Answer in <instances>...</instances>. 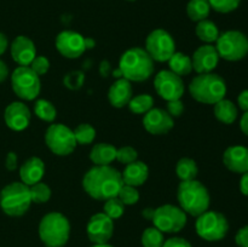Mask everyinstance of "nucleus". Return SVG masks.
Wrapping results in <instances>:
<instances>
[{"instance_id":"nucleus-22","label":"nucleus","mask_w":248,"mask_h":247,"mask_svg":"<svg viewBox=\"0 0 248 247\" xmlns=\"http://www.w3.org/2000/svg\"><path fill=\"white\" fill-rule=\"evenodd\" d=\"M45 174V164L38 156H31L27 159L19 167V178L22 183L31 186L41 182Z\"/></svg>"},{"instance_id":"nucleus-9","label":"nucleus","mask_w":248,"mask_h":247,"mask_svg":"<svg viewBox=\"0 0 248 247\" xmlns=\"http://www.w3.org/2000/svg\"><path fill=\"white\" fill-rule=\"evenodd\" d=\"M11 87L15 94L23 101H34L40 93V77L29 65H18L11 74Z\"/></svg>"},{"instance_id":"nucleus-48","label":"nucleus","mask_w":248,"mask_h":247,"mask_svg":"<svg viewBox=\"0 0 248 247\" xmlns=\"http://www.w3.org/2000/svg\"><path fill=\"white\" fill-rule=\"evenodd\" d=\"M7 75H9V67H7L4 61L0 60V84L6 80Z\"/></svg>"},{"instance_id":"nucleus-45","label":"nucleus","mask_w":248,"mask_h":247,"mask_svg":"<svg viewBox=\"0 0 248 247\" xmlns=\"http://www.w3.org/2000/svg\"><path fill=\"white\" fill-rule=\"evenodd\" d=\"M237 104L240 109L244 111H248V90H244L237 97Z\"/></svg>"},{"instance_id":"nucleus-28","label":"nucleus","mask_w":248,"mask_h":247,"mask_svg":"<svg viewBox=\"0 0 248 247\" xmlns=\"http://www.w3.org/2000/svg\"><path fill=\"white\" fill-rule=\"evenodd\" d=\"M211 12V5L208 0H190L186 5L188 17L194 22L206 19Z\"/></svg>"},{"instance_id":"nucleus-41","label":"nucleus","mask_w":248,"mask_h":247,"mask_svg":"<svg viewBox=\"0 0 248 247\" xmlns=\"http://www.w3.org/2000/svg\"><path fill=\"white\" fill-rule=\"evenodd\" d=\"M166 111L172 118H179L184 113V103L182 99H174V101L167 102Z\"/></svg>"},{"instance_id":"nucleus-23","label":"nucleus","mask_w":248,"mask_h":247,"mask_svg":"<svg viewBox=\"0 0 248 247\" xmlns=\"http://www.w3.org/2000/svg\"><path fill=\"white\" fill-rule=\"evenodd\" d=\"M121 177H123L124 184L137 188L147 182L148 177H149V167L147 166L145 162L136 160V161L126 165L124 172H121Z\"/></svg>"},{"instance_id":"nucleus-36","label":"nucleus","mask_w":248,"mask_h":247,"mask_svg":"<svg viewBox=\"0 0 248 247\" xmlns=\"http://www.w3.org/2000/svg\"><path fill=\"white\" fill-rule=\"evenodd\" d=\"M118 198L120 199V201L125 206L135 205V203H137L140 201V191L137 190L136 186L124 184L121 186L120 191H119Z\"/></svg>"},{"instance_id":"nucleus-30","label":"nucleus","mask_w":248,"mask_h":247,"mask_svg":"<svg viewBox=\"0 0 248 247\" xmlns=\"http://www.w3.org/2000/svg\"><path fill=\"white\" fill-rule=\"evenodd\" d=\"M34 113L40 120L53 123L57 118V109L47 99H38L34 103Z\"/></svg>"},{"instance_id":"nucleus-7","label":"nucleus","mask_w":248,"mask_h":247,"mask_svg":"<svg viewBox=\"0 0 248 247\" xmlns=\"http://www.w3.org/2000/svg\"><path fill=\"white\" fill-rule=\"evenodd\" d=\"M195 230L205 241H220L229 232V222L223 213L207 210L196 217Z\"/></svg>"},{"instance_id":"nucleus-32","label":"nucleus","mask_w":248,"mask_h":247,"mask_svg":"<svg viewBox=\"0 0 248 247\" xmlns=\"http://www.w3.org/2000/svg\"><path fill=\"white\" fill-rule=\"evenodd\" d=\"M143 247H162L165 242L164 232H160L157 228L150 227L143 232L140 237Z\"/></svg>"},{"instance_id":"nucleus-10","label":"nucleus","mask_w":248,"mask_h":247,"mask_svg":"<svg viewBox=\"0 0 248 247\" xmlns=\"http://www.w3.org/2000/svg\"><path fill=\"white\" fill-rule=\"evenodd\" d=\"M45 143L48 149L58 156L70 155L78 143L73 130L63 124H51L45 132Z\"/></svg>"},{"instance_id":"nucleus-14","label":"nucleus","mask_w":248,"mask_h":247,"mask_svg":"<svg viewBox=\"0 0 248 247\" xmlns=\"http://www.w3.org/2000/svg\"><path fill=\"white\" fill-rule=\"evenodd\" d=\"M86 232L92 244H108L114 234V220L103 212L96 213L90 218Z\"/></svg>"},{"instance_id":"nucleus-11","label":"nucleus","mask_w":248,"mask_h":247,"mask_svg":"<svg viewBox=\"0 0 248 247\" xmlns=\"http://www.w3.org/2000/svg\"><path fill=\"white\" fill-rule=\"evenodd\" d=\"M186 220H188L186 213L179 206L165 203L155 208L152 222L160 232L174 234L184 229Z\"/></svg>"},{"instance_id":"nucleus-51","label":"nucleus","mask_w":248,"mask_h":247,"mask_svg":"<svg viewBox=\"0 0 248 247\" xmlns=\"http://www.w3.org/2000/svg\"><path fill=\"white\" fill-rule=\"evenodd\" d=\"M154 211H155V208L147 207V208H144V210L142 211V216L145 218V219L152 220L153 219V216H154Z\"/></svg>"},{"instance_id":"nucleus-20","label":"nucleus","mask_w":248,"mask_h":247,"mask_svg":"<svg viewBox=\"0 0 248 247\" xmlns=\"http://www.w3.org/2000/svg\"><path fill=\"white\" fill-rule=\"evenodd\" d=\"M223 164L234 173H245L248 171V148L244 145H232L225 149Z\"/></svg>"},{"instance_id":"nucleus-39","label":"nucleus","mask_w":248,"mask_h":247,"mask_svg":"<svg viewBox=\"0 0 248 247\" xmlns=\"http://www.w3.org/2000/svg\"><path fill=\"white\" fill-rule=\"evenodd\" d=\"M138 159L137 150L133 147L126 145V147H121L116 150V160L123 165H128L131 162L136 161Z\"/></svg>"},{"instance_id":"nucleus-24","label":"nucleus","mask_w":248,"mask_h":247,"mask_svg":"<svg viewBox=\"0 0 248 247\" xmlns=\"http://www.w3.org/2000/svg\"><path fill=\"white\" fill-rule=\"evenodd\" d=\"M116 148L109 143H97L90 152V160L94 166H108L116 160Z\"/></svg>"},{"instance_id":"nucleus-12","label":"nucleus","mask_w":248,"mask_h":247,"mask_svg":"<svg viewBox=\"0 0 248 247\" xmlns=\"http://www.w3.org/2000/svg\"><path fill=\"white\" fill-rule=\"evenodd\" d=\"M144 50L154 62H167L176 52V43L173 36L167 31L155 29L147 36Z\"/></svg>"},{"instance_id":"nucleus-42","label":"nucleus","mask_w":248,"mask_h":247,"mask_svg":"<svg viewBox=\"0 0 248 247\" xmlns=\"http://www.w3.org/2000/svg\"><path fill=\"white\" fill-rule=\"evenodd\" d=\"M162 247H193L188 240L183 239V237H171L169 240H165Z\"/></svg>"},{"instance_id":"nucleus-2","label":"nucleus","mask_w":248,"mask_h":247,"mask_svg":"<svg viewBox=\"0 0 248 247\" xmlns=\"http://www.w3.org/2000/svg\"><path fill=\"white\" fill-rule=\"evenodd\" d=\"M177 200L179 207L189 216L199 217L210 208L211 196L208 189L201 182H181L177 189Z\"/></svg>"},{"instance_id":"nucleus-29","label":"nucleus","mask_w":248,"mask_h":247,"mask_svg":"<svg viewBox=\"0 0 248 247\" xmlns=\"http://www.w3.org/2000/svg\"><path fill=\"white\" fill-rule=\"evenodd\" d=\"M198 172V165L190 157H182V159L178 160L176 165V173L177 177L181 179V182L196 179Z\"/></svg>"},{"instance_id":"nucleus-8","label":"nucleus","mask_w":248,"mask_h":247,"mask_svg":"<svg viewBox=\"0 0 248 247\" xmlns=\"http://www.w3.org/2000/svg\"><path fill=\"white\" fill-rule=\"evenodd\" d=\"M219 58L230 62L244 60L248 53V38L239 31H228L219 34L216 41Z\"/></svg>"},{"instance_id":"nucleus-37","label":"nucleus","mask_w":248,"mask_h":247,"mask_svg":"<svg viewBox=\"0 0 248 247\" xmlns=\"http://www.w3.org/2000/svg\"><path fill=\"white\" fill-rule=\"evenodd\" d=\"M85 81L84 73L80 70H72L63 77V85L69 90H79L81 89Z\"/></svg>"},{"instance_id":"nucleus-17","label":"nucleus","mask_w":248,"mask_h":247,"mask_svg":"<svg viewBox=\"0 0 248 247\" xmlns=\"http://www.w3.org/2000/svg\"><path fill=\"white\" fill-rule=\"evenodd\" d=\"M218 62H219V55L216 50V46L211 44H205L198 47L191 56L193 70H195L198 74L212 73L217 68Z\"/></svg>"},{"instance_id":"nucleus-35","label":"nucleus","mask_w":248,"mask_h":247,"mask_svg":"<svg viewBox=\"0 0 248 247\" xmlns=\"http://www.w3.org/2000/svg\"><path fill=\"white\" fill-rule=\"evenodd\" d=\"M103 213L108 216L111 219H118L121 216L125 213V205L120 201V199L116 196V198H111L109 200L104 201L103 206Z\"/></svg>"},{"instance_id":"nucleus-21","label":"nucleus","mask_w":248,"mask_h":247,"mask_svg":"<svg viewBox=\"0 0 248 247\" xmlns=\"http://www.w3.org/2000/svg\"><path fill=\"white\" fill-rule=\"evenodd\" d=\"M133 97V89L132 84L130 80L121 77L116 79L115 82H113L108 91V99L109 103L114 108H124L130 103L131 98Z\"/></svg>"},{"instance_id":"nucleus-34","label":"nucleus","mask_w":248,"mask_h":247,"mask_svg":"<svg viewBox=\"0 0 248 247\" xmlns=\"http://www.w3.org/2000/svg\"><path fill=\"white\" fill-rule=\"evenodd\" d=\"M31 189V202L35 203H45L51 199V189L44 182H38L29 186Z\"/></svg>"},{"instance_id":"nucleus-16","label":"nucleus","mask_w":248,"mask_h":247,"mask_svg":"<svg viewBox=\"0 0 248 247\" xmlns=\"http://www.w3.org/2000/svg\"><path fill=\"white\" fill-rule=\"evenodd\" d=\"M143 126L145 130L154 136L166 135L173 128V118L165 109L152 108L143 118Z\"/></svg>"},{"instance_id":"nucleus-25","label":"nucleus","mask_w":248,"mask_h":247,"mask_svg":"<svg viewBox=\"0 0 248 247\" xmlns=\"http://www.w3.org/2000/svg\"><path fill=\"white\" fill-rule=\"evenodd\" d=\"M213 113H215L217 120L220 121L222 124H225V125H230V124L235 123L237 115H239L237 107L232 101L225 98L220 99L219 102L215 104Z\"/></svg>"},{"instance_id":"nucleus-47","label":"nucleus","mask_w":248,"mask_h":247,"mask_svg":"<svg viewBox=\"0 0 248 247\" xmlns=\"http://www.w3.org/2000/svg\"><path fill=\"white\" fill-rule=\"evenodd\" d=\"M110 73H111L110 63H109L108 61H102L101 64H99V74H101L102 77H107Z\"/></svg>"},{"instance_id":"nucleus-6","label":"nucleus","mask_w":248,"mask_h":247,"mask_svg":"<svg viewBox=\"0 0 248 247\" xmlns=\"http://www.w3.org/2000/svg\"><path fill=\"white\" fill-rule=\"evenodd\" d=\"M31 205V189L22 182H12L0 190V207L10 217H21Z\"/></svg>"},{"instance_id":"nucleus-19","label":"nucleus","mask_w":248,"mask_h":247,"mask_svg":"<svg viewBox=\"0 0 248 247\" xmlns=\"http://www.w3.org/2000/svg\"><path fill=\"white\" fill-rule=\"evenodd\" d=\"M11 57L18 65H31L36 56V48L33 40L26 35H18L10 45Z\"/></svg>"},{"instance_id":"nucleus-5","label":"nucleus","mask_w":248,"mask_h":247,"mask_svg":"<svg viewBox=\"0 0 248 247\" xmlns=\"http://www.w3.org/2000/svg\"><path fill=\"white\" fill-rule=\"evenodd\" d=\"M39 236L46 247H63L70 236V223L61 212L46 213L39 223Z\"/></svg>"},{"instance_id":"nucleus-53","label":"nucleus","mask_w":248,"mask_h":247,"mask_svg":"<svg viewBox=\"0 0 248 247\" xmlns=\"http://www.w3.org/2000/svg\"><path fill=\"white\" fill-rule=\"evenodd\" d=\"M113 77H115V79H121V77H124L123 73H121V70L119 69V68H118V69L113 70Z\"/></svg>"},{"instance_id":"nucleus-38","label":"nucleus","mask_w":248,"mask_h":247,"mask_svg":"<svg viewBox=\"0 0 248 247\" xmlns=\"http://www.w3.org/2000/svg\"><path fill=\"white\" fill-rule=\"evenodd\" d=\"M211 9L220 14H229L239 7L241 0H208Z\"/></svg>"},{"instance_id":"nucleus-13","label":"nucleus","mask_w":248,"mask_h":247,"mask_svg":"<svg viewBox=\"0 0 248 247\" xmlns=\"http://www.w3.org/2000/svg\"><path fill=\"white\" fill-rule=\"evenodd\" d=\"M154 87L156 93L166 102L181 99L186 91L182 77L174 74L170 69L161 70L155 75Z\"/></svg>"},{"instance_id":"nucleus-46","label":"nucleus","mask_w":248,"mask_h":247,"mask_svg":"<svg viewBox=\"0 0 248 247\" xmlns=\"http://www.w3.org/2000/svg\"><path fill=\"white\" fill-rule=\"evenodd\" d=\"M240 191L245 196H248V171L242 173L241 179H240Z\"/></svg>"},{"instance_id":"nucleus-4","label":"nucleus","mask_w":248,"mask_h":247,"mask_svg":"<svg viewBox=\"0 0 248 247\" xmlns=\"http://www.w3.org/2000/svg\"><path fill=\"white\" fill-rule=\"evenodd\" d=\"M189 92L196 102L215 106L227 94V82L216 73L198 74L189 84Z\"/></svg>"},{"instance_id":"nucleus-18","label":"nucleus","mask_w":248,"mask_h":247,"mask_svg":"<svg viewBox=\"0 0 248 247\" xmlns=\"http://www.w3.org/2000/svg\"><path fill=\"white\" fill-rule=\"evenodd\" d=\"M31 114L27 104L23 102H12L5 108L4 120L5 124L12 131L26 130L31 123Z\"/></svg>"},{"instance_id":"nucleus-44","label":"nucleus","mask_w":248,"mask_h":247,"mask_svg":"<svg viewBox=\"0 0 248 247\" xmlns=\"http://www.w3.org/2000/svg\"><path fill=\"white\" fill-rule=\"evenodd\" d=\"M17 166H18V157H17L16 153H7L6 159H5V167H6L7 171H15V170H17Z\"/></svg>"},{"instance_id":"nucleus-33","label":"nucleus","mask_w":248,"mask_h":247,"mask_svg":"<svg viewBox=\"0 0 248 247\" xmlns=\"http://www.w3.org/2000/svg\"><path fill=\"white\" fill-rule=\"evenodd\" d=\"M78 144H91L96 138V128L90 124H80L73 130Z\"/></svg>"},{"instance_id":"nucleus-31","label":"nucleus","mask_w":248,"mask_h":247,"mask_svg":"<svg viewBox=\"0 0 248 247\" xmlns=\"http://www.w3.org/2000/svg\"><path fill=\"white\" fill-rule=\"evenodd\" d=\"M130 110L135 114H145L154 108V98L148 93L137 94L132 97L130 103L127 104Z\"/></svg>"},{"instance_id":"nucleus-26","label":"nucleus","mask_w":248,"mask_h":247,"mask_svg":"<svg viewBox=\"0 0 248 247\" xmlns=\"http://www.w3.org/2000/svg\"><path fill=\"white\" fill-rule=\"evenodd\" d=\"M169 67L171 72L179 77L189 75L193 72V63H191V57L182 52H174L169 61Z\"/></svg>"},{"instance_id":"nucleus-50","label":"nucleus","mask_w":248,"mask_h":247,"mask_svg":"<svg viewBox=\"0 0 248 247\" xmlns=\"http://www.w3.org/2000/svg\"><path fill=\"white\" fill-rule=\"evenodd\" d=\"M7 47H9V40H7V36L5 35L4 33L0 31V56H1L2 53H5V51L7 50Z\"/></svg>"},{"instance_id":"nucleus-43","label":"nucleus","mask_w":248,"mask_h":247,"mask_svg":"<svg viewBox=\"0 0 248 247\" xmlns=\"http://www.w3.org/2000/svg\"><path fill=\"white\" fill-rule=\"evenodd\" d=\"M235 242L239 247H248V225H245L235 235Z\"/></svg>"},{"instance_id":"nucleus-1","label":"nucleus","mask_w":248,"mask_h":247,"mask_svg":"<svg viewBox=\"0 0 248 247\" xmlns=\"http://www.w3.org/2000/svg\"><path fill=\"white\" fill-rule=\"evenodd\" d=\"M124 185L121 172L108 166H93L85 173L82 188L85 193L98 201H107L116 198Z\"/></svg>"},{"instance_id":"nucleus-55","label":"nucleus","mask_w":248,"mask_h":247,"mask_svg":"<svg viewBox=\"0 0 248 247\" xmlns=\"http://www.w3.org/2000/svg\"><path fill=\"white\" fill-rule=\"evenodd\" d=\"M127 1H136V0H127Z\"/></svg>"},{"instance_id":"nucleus-54","label":"nucleus","mask_w":248,"mask_h":247,"mask_svg":"<svg viewBox=\"0 0 248 247\" xmlns=\"http://www.w3.org/2000/svg\"><path fill=\"white\" fill-rule=\"evenodd\" d=\"M91 247H113V246L109 244H93V246Z\"/></svg>"},{"instance_id":"nucleus-49","label":"nucleus","mask_w":248,"mask_h":247,"mask_svg":"<svg viewBox=\"0 0 248 247\" xmlns=\"http://www.w3.org/2000/svg\"><path fill=\"white\" fill-rule=\"evenodd\" d=\"M240 128H241V131L245 135L248 136V111H245L244 115L241 116V120H240Z\"/></svg>"},{"instance_id":"nucleus-27","label":"nucleus","mask_w":248,"mask_h":247,"mask_svg":"<svg viewBox=\"0 0 248 247\" xmlns=\"http://www.w3.org/2000/svg\"><path fill=\"white\" fill-rule=\"evenodd\" d=\"M196 36L200 39L201 41L206 44L216 43L219 36V29L216 26L215 22L210 21V19H202V21L198 22L195 28Z\"/></svg>"},{"instance_id":"nucleus-40","label":"nucleus","mask_w":248,"mask_h":247,"mask_svg":"<svg viewBox=\"0 0 248 247\" xmlns=\"http://www.w3.org/2000/svg\"><path fill=\"white\" fill-rule=\"evenodd\" d=\"M29 67L39 77L40 75H45L48 72V69H50V61L45 56H35V58L31 61Z\"/></svg>"},{"instance_id":"nucleus-3","label":"nucleus","mask_w":248,"mask_h":247,"mask_svg":"<svg viewBox=\"0 0 248 247\" xmlns=\"http://www.w3.org/2000/svg\"><path fill=\"white\" fill-rule=\"evenodd\" d=\"M119 69L131 82H142L149 79L155 69L154 61L142 47H132L121 55Z\"/></svg>"},{"instance_id":"nucleus-15","label":"nucleus","mask_w":248,"mask_h":247,"mask_svg":"<svg viewBox=\"0 0 248 247\" xmlns=\"http://www.w3.org/2000/svg\"><path fill=\"white\" fill-rule=\"evenodd\" d=\"M56 48L65 58L75 60L86 51L85 38L74 31H63L56 38Z\"/></svg>"},{"instance_id":"nucleus-52","label":"nucleus","mask_w":248,"mask_h":247,"mask_svg":"<svg viewBox=\"0 0 248 247\" xmlns=\"http://www.w3.org/2000/svg\"><path fill=\"white\" fill-rule=\"evenodd\" d=\"M94 46H96V41H94L93 39L85 38V47H86V50H91V48H93Z\"/></svg>"}]
</instances>
